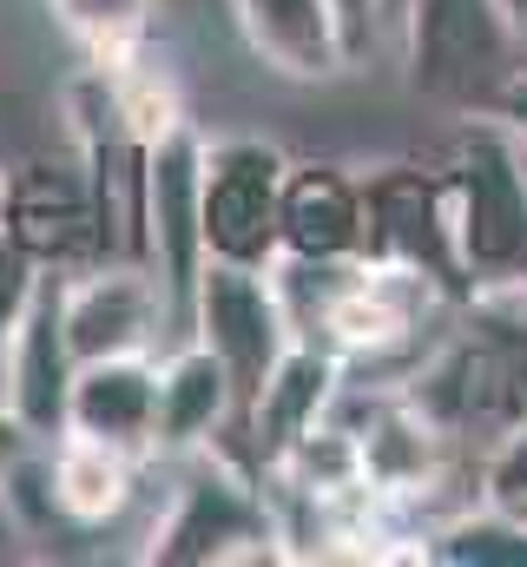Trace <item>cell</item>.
I'll list each match as a JSON object with an SVG mask.
<instances>
[{"instance_id":"cell-1","label":"cell","mask_w":527,"mask_h":567,"mask_svg":"<svg viewBox=\"0 0 527 567\" xmlns=\"http://www.w3.org/2000/svg\"><path fill=\"white\" fill-rule=\"evenodd\" d=\"M448 225L468 284H521L527 278V158L521 140L495 120L475 113L455 140L448 165Z\"/></svg>"},{"instance_id":"cell-2","label":"cell","mask_w":527,"mask_h":567,"mask_svg":"<svg viewBox=\"0 0 527 567\" xmlns=\"http://www.w3.org/2000/svg\"><path fill=\"white\" fill-rule=\"evenodd\" d=\"M395 27L409 53V86L468 113H495L502 86L527 66L502 0H402Z\"/></svg>"},{"instance_id":"cell-3","label":"cell","mask_w":527,"mask_h":567,"mask_svg":"<svg viewBox=\"0 0 527 567\" xmlns=\"http://www.w3.org/2000/svg\"><path fill=\"white\" fill-rule=\"evenodd\" d=\"M192 337L225 363L231 390H238V416L264 390V377L277 370V357L297 343V323L283 310V290L270 278V265H225L205 258V271L192 284Z\"/></svg>"},{"instance_id":"cell-4","label":"cell","mask_w":527,"mask_h":567,"mask_svg":"<svg viewBox=\"0 0 527 567\" xmlns=\"http://www.w3.org/2000/svg\"><path fill=\"white\" fill-rule=\"evenodd\" d=\"M198 185H205V145L178 120L172 133H158L145 145V271L158 278L172 323L192 317V284L205 271Z\"/></svg>"},{"instance_id":"cell-5","label":"cell","mask_w":527,"mask_h":567,"mask_svg":"<svg viewBox=\"0 0 527 567\" xmlns=\"http://www.w3.org/2000/svg\"><path fill=\"white\" fill-rule=\"evenodd\" d=\"M283 152L264 140L205 145V185H198V218H205V258L225 265H277V198H283Z\"/></svg>"},{"instance_id":"cell-6","label":"cell","mask_w":527,"mask_h":567,"mask_svg":"<svg viewBox=\"0 0 527 567\" xmlns=\"http://www.w3.org/2000/svg\"><path fill=\"white\" fill-rule=\"evenodd\" d=\"M363 212H370V231H363V258H383L402 265L415 278H428L435 290H475L462 271V251H455V225H448V185L442 178H422L415 165H383L376 178H363Z\"/></svg>"},{"instance_id":"cell-7","label":"cell","mask_w":527,"mask_h":567,"mask_svg":"<svg viewBox=\"0 0 527 567\" xmlns=\"http://www.w3.org/2000/svg\"><path fill=\"white\" fill-rule=\"evenodd\" d=\"M165 323H172V317H165L158 278H152L145 265H132V258L60 284V330H66L73 363L132 357V350H145Z\"/></svg>"},{"instance_id":"cell-8","label":"cell","mask_w":527,"mask_h":567,"mask_svg":"<svg viewBox=\"0 0 527 567\" xmlns=\"http://www.w3.org/2000/svg\"><path fill=\"white\" fill-rule=\"evenodd\" d=\"M73 350H66V330H60V278L46 271L13 343H7V363H0V383H7V410L20 416V429L33 442H53L66 429V390H73Z\"/></svg>"},{"instance_id":"cell-9","label":"cell","mask_w":527,"mask_h":567,"mask_svg":"<svg viewBox=\"0 0 527 567\" xmlns=\"http://www.w3.org/2000/svg\"><path fill=\"white\" fill-rule=\"evenodd\" d=\"M231 13H238L245 47L297 86H323L356 66L337 0H231Z\"/></svg>"},{"instance_id":"cell-10","label":"cell","mask_w":527,"mask_h":567,"mask_svg":"<svg viewBox=\"0 0 527 567\" xmlns=\"http://www.w3.org/2000/svg\"><path fill=\"white\" fill-rule=\"evenodd\" d=\"M363 178H350L343 165H283V198H277V245L283 258L303 265H343L363 258Z\"/></svg>"},{"instance_id":"cell-11","label":"cell","mask_w":527,"mask_h":567,"mask_svg":"<svg viewBox=\"0 0 527 567\" xmlns=\"http://www.w3.org/2000/svg\"><path fill=\"white\" fill-rule=\"evenodd\" d=\"M7 238L46 271L100 251V218H93L86 178L66 172V165H20V172H7Z\"/></svg>"},{"instance_id":"cell-12","label":"cell","mask_w":527,"mask_h":567,"mask_svg":"<svg viewBox=\"0 0 527 567\" xmlns=\"http://www.w3.org/2000/svg\"><path fill=\"white\" fill-rule=\"evenodd\" d=\"M60 435L113 442V449H126L132 462L152 455V435H158V363L145 350L80 363L73 390H66V429Z\"/></svg>"},{"instance_id":"cell-13","label":"cell","mask_w":527,"mask_h":567,"mask_svg":"<svg viewBox=\"0 0 527 567\" xmlns=\"http://www.w3.org/2000/svg\"><path fill=\"white\" fill-rule=\"evenodd\" d=\"M238 542H270L264 502L251 488L225 482V475H192L152 542V561L165 567H192V561H231Z\"/></svg>"},{"instance_id":"cell-14","label":"cell","mask_w":527,"mask_h":567,"mask_svg":"<svg viewBox=\"0 0 527 567\" xmlns=\"http://www.w3.org/2000/svg\"><path fill=\"white\" fill-rule=\"evenodd\" d=\"M330 396H337V357L317 350V343H290V350L277 357V370L264 377V390L245 403V435H251V449L277 468V462L317 429V416L330 410Z\"/></svg>"},{"instance_id":"cell-15","label":"cell","mask_w":527,"mask_h":567,"mask_svg":"<svg viewBox=\"0 0 527 567\" xmlns=\"http://www.w3.org/2000/svg\"><path fill=\"white\" fill-rule=\"evenodd\" d=\"M231 410H238V390H231L225 363L192 337L185 350H172L158 363V435H152V449H205Z\"/></svg>"},{"instance_id":"cell-16","label":"cell","mask_w":527,"mask_h":567,"mask_svg":"<svg viewBox=\"0 0 527 567\" xmlns=\"http://www.w3.org/2000/svg\"><path fill=\"white\" fill-rule=\"evenodd\" d=\"M46 482H53L60 515L100 528L132 502V455L113 449V442H93V435H60V449L46 462Z\"/></svg>"},{"instance_id":"cell-17","label":"cell","mask_w":527,"mask_h":567,"mask_svg":"<svg viewBox=\"0 0 527 567\" xmlns=\"http://www.w3.org/2000/svg\"><path fill=\"white\" fill-rule=\"evenodd\" d=\"M428 555L455 567H527V515H515V508L462 515V522H448L435 535Z\"/></svg>"},{"instance_id":"cell-18","label":"cell","mask_w":527,"mask_h":567,"mask_svg":"<svg viewBox=\"0 0 527 567\" xmlns=\"http://www.w3.org/2000/svg\"><path fill=\"white\" fill-rule=\"evenodd\" d=\"M60 27L106 66H126L132 47L145 40V20H152V0H53Z\"/></svg>"},{"instance_id":"cell-19","label":"cell","mask_w":527,"mask_h":567,"mask_svg":"<svg viewBox=\"0 0 527 567\" xmlns=\"http://www.w3.org/2000/svg\"><path fill=\"white\" fill-rule=\"evenodd\" d=\"M40 278H46V265H33V258L7 238V245H0V363H7V343H13V330H20V317H27Z\"/></svg>"},{"instance_id":"cell-20","label":"cell","mask_w":527,"mask_h":567,"mask_svg":"<svg viewBox=\"0 0 527 567\" xmlns=\"http://www.w3.org/2000/svg\"><path fill=\"white\" fill-rule=\"evenodd\" d=\"M488 502L495 508H527V416L508 435H495V462H488Z\"/></svg>"},{"instance_id":"cell-21","label":"cell","mask_w":527,"mask_h":567,"mask_svg":"<svg viewBox=\"0 0 527 567\" xmlns=\"http://www.w3.org/2000/svg\"><path fill=\"white\" fill-rule=\"evenodd\" d=\"M337 13H343L350 47H356V60H363V53H370V40H376V27H383V0H337Z\"/></svg>"},{"instance_id":"cell-22","label":"cell","mask_w":527,"mask_h":567,"mask_svg":"<svg viewBox=\"0 0 527 567\" xmlns=\"http://www.w3.org/2000/svg\"><path fill=\"white\" fill-rule=\"evenodd\" d=\"M495 120H502V126H508V133L527 145V66L508 80V86H502V100H495Z\"/></svg>"},{"instance_id":"cell-23","label":"cell","mask_w":527,"mask_h":567,"mask_svg":"<svg viewBox=\"0 0 527 567\" xmlns=\"http://www.w3.org/2000/svg\"><path fill=\"white\" fill-rule=\"evenodd\" d=\"M27 449H33V435H27V429H20V416L0 403V475H7V468L27 455Z\"/></svg>"},{"instance_id":"cell-24","label":"cell","mask_w":527,"mask_h":567,"mask_svg":"<svg viewBox=\"0 0 527 567\" xmlns=\"http://www.w3.org/2000/svg\"><path fill=\"white\" fill-rule=\"evenodd\" d=\"M13 542H20V515H13V495L0 488V555H13Z\"/></svg>"},{"instance_id":"cell-25","label":"cell","mask_w":527,"mask_h":567,"mask_svg":"<svg viewBox=\"0 0 527 567\" xmlns=\"http://www.w3.org/2000/svg\"><path fill=\"white\" fill-rule=\"evenodd\" d=\"M502 13H508V27H515V47H521V60H527V0H502Z\"/></svg>"},{"instance_id":"cell-26","label":"cell","mask_w":527,"mask_h":567,"mask_svg":"<svg viewBox=\"0 0 527 567\" xmlns=\"http://www.w3.org/2000/svg\"><path fill=\"white\" fill-rule=\"evenodd\" d=\"M508 303H515V310L527 317V278H521V284H508Z\"/></svg>"},{"instance_id":"cell-27","label":"cell","mask_w":527,"mask_h":567,"mask_svg":"<svg viewBox=\"0 0 527 567\" xmlns=\"http://www.w3.org/2000/svg\"><path fill=\"white\" fill-rule=\"evenodd\" d=\"M0 245H7V172H0Z\"/></svg>"},{"instance_id":"cell-28","label":"cell","mask_w":527,"mask_h":567,"mask_svg":"<svg viewBox=\"0 0 527 567\" xmlns=\"http://www.w3.org/2000/svg\"><path fill=\"white\" fill-rule=\"evenodd\" d=\"M395 7H402V0H383V20H395Z\"/></svg>"}]
</instances>
